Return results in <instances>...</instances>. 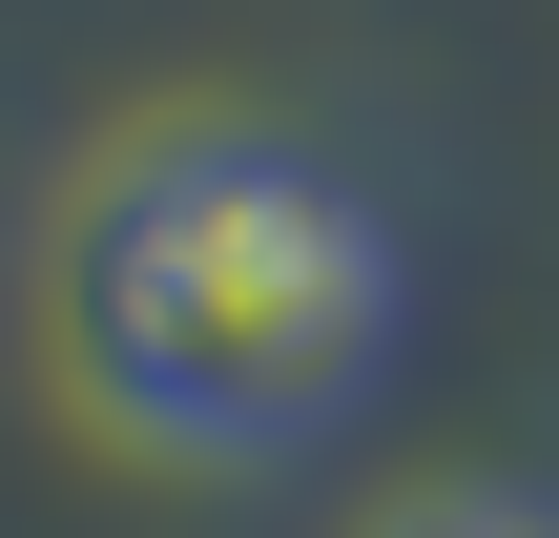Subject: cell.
<instances>
[{
    "mask_svg": "<svg viewBox=\"0 0 559 538\" xmlns=\"http://www.w3.org/2000/svg\"><path fill=\"white\" fill-rule=\"evenodd\" d=\"M373 332H394V228L270 124H166L62 228V373L166 456L332 435Z\"/></svg>",
    "mask_w": 559,
    "mask_h": 538,
    "instance_id": "6da1fadb",
    "label": "cell"
},
{
    "mask_svg": "<svg viewBox=\"0 0 559 538\" xmlns=\"http://www.w3.org/2000/svg\"><path fill=\"white\" fill-rule=\"evenodd\" d=\"M373 538H559L539 477H456V498H415V518H373Z\"/></svg>",
    "mask_w": 559,
    "mask_h": 538,
    "instance_id": "7a4b0ae2",
    "label": "cell"
}]
</instances>
